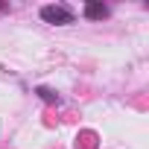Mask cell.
Masks as SVG:
<instances>
[{"instance_id":"cell-1","label":"cell","mask_w":149,"mask_h":149,"mask_svg":"<svg viewBox=\"0 0 149 149\" xmlns=\"http://www.w3.org/2000/svg\"><path fill=\"white\" fill-rule=\"evenodd\" d=\"M41 21L53 24V26H67V24H73V12L64 3H50V6H41Z\"/></svg>"},{"instance_id":"cell-3","label":"cell","mask_w":149,"mask_h":149,"mask_svg":"<svg viewBox=\"0 0 149 149\" xmlns=\"http://www.w3.org/2000/svg\"><path fill=\"white\" fill-rule=\"evenodd\" d=\"M35 94H38V97H41L44 102H50V105H58V102H61V97H58L56 91H50V88H44V85H41V88H35Z\"/></svg>"},{"instance_id":"cell-2","label":"cell","mask_w":149,"mask_h":149,"mask_svg":"<svg viewBox=\"0 0 149 149\" xmlns=\"http://www.w3.org/2000/svg\"><path fill=\"white\" fill-rule=\"evenodd\" d=\"M82 15H85L88 21H102V18H108V15H111V9H108L105 3H94V0H91V3H85Z\"/></svg>"}]
</instances>
